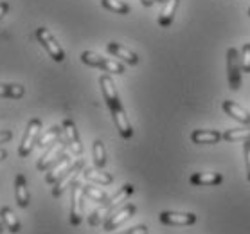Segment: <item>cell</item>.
Returning a JSON list of instances; mask_svg holds the SVG:
<instances>
[{"instance_id": "ba28073f", "label": "cell", "mask_w": 250, "mask_h": 234, "mask_svg": "<svg viewBox=\"0 0 250 234\" xmlns=\"http://www.w3.org/2000/svg\"><path fill=\"white\" fill-rule=\"evenodd\" d=\"M83 170H85V160H81V159L76 160L74 164L70 166V170H68V171L54 184V188H52V196H56L58 198V196H62L63 191H65L67 188H72V184L76 182L78 175H80Z\"/></svg>"}, {"instance_id": "4dcf8cb0", "label": "cell", "mask_w": 250, "mask_h": 234, "mask_svg": "<svg viewBox=\"0 0 250 234\" xmlns=\"http://www.w3.org/2000/svg\"><path fill=\"white\" fill-rule=\"evenodd\" d=\"M13 139V133L9 130H0V144L7 143V141H11Z\"/></svg>"}, {"instance_id": "ac0fdd59", "label": "cell", "mask_w": 250, "mask_h": 234, "mask_svg": "<svg viewBox=\"0 0 250 234\" xmlns=\"http://www.w3.org/2000/svg\"><path fill=\"white\" fill-rule=\"evenodd\" d=\"M15 196H17V202L20 207H25L29 206V200H31V196H29V188H27V180H25V177L23 175H17V178H15Z\"/></svg>"}, {"instance_id": "8d00e7d4", "label": "cell", "mask_w": 250, "mask_h": 234, "mask_svg": "<svg viewBox=\"0 0 250 234\" xmlns=\"http://www.w3.org/2000/svg\"><path fill=\"white\" fill-rule=\"evenodd\" d=\"M249 17H250V7H249Z\"/></svg>"}, {"instance_id": "8fae6325", "label": "cell", "mask_w": 250, "mask_h": 234, "mask_svg": "<svg viewBox=\"0 0 250 234\" xmlns=\"http://www.w3.org/2000/svg\"><path fill=\"white\" fill-rule=\"evenodd\" d=\"M72 164H74V160H72V155L65 153L62 159L58 160L56 164L52 166V168H49V173L45 175V182L47 184H52V186H54V184H56L58 180H60V178H62L63 175L68 171V170H70V166H72Z\"/></svg>"}, {"instance_id": "5bb4252c", "label": "cell", "mask_w": 250, "mask_h": 234, "mask_svg": "<svg viewBox=\"0 0 250 234\" xmlns=\"http://www.w3.org/2000/svg\"><path fill=\"white\" fill-rule=\"evenodd\" d=\"M222 108L225 114L230 115L232 119H236L238 123H241V125H250V114L243 108V106H239L238 103H234V101L227 99V101H223L222 103Z\"/></svg>"}, {"instance_id": "484cf974", "label": "cell", "mask_w": 250, "mask_h": 234, "mask_svg": "<svg viewBox=\"0 0 250 234\" xmlns=\"http://www.w3.org/2000/svg\"><path fill=\"white\" fill-rule=\"evenodd\" d=\"M83 193H85L86 198H90L92 202H99V204H104L108 196L103 189L96 188V186H83Z\"/></svg>"}, {"instance_id": "5b68a950", "label": "cell", "mask_w": 250, "mask_h": 234, "mask_svg": "<svg viewBox=\"0 0 250 234\" xmlns=\"http://www.w3.org/2000/svg\"><path fill=\"white\" fill-rule=\"evenodd\" d=\"M36 38H38V42L43 45V49L49 52V56H51L54 62L62 63L63 60H65V52H63L62 45L58 43V40L52 36V33L49 31V29L38 27L36 29Z\"/></svg>"}, {"instance_id": "4316f807", "label": "cell", "mask_w": 250, "mask_h": 234, "mask_svg": "<svg viewBox=\"0 0 250 234\" xmlns=\"http://www.w3.org/2000/svg\"><path fill=\"white\" fill-rule=\"evenodd\" d=\"M94 162H96V166L99 168V170H103L104 164H106V151H104V144H103V141H99V139L94 143Z\"/></svg>"}, {"instance_id": "d6986e66", "label": "cell", "mask_w": 250, "mask_h": 234, "mask_svg": "<svg viewBox=\"0 0 250 234\" xmlns=\"http://www.w3.org/2000/svg\"><path fill=\"white\" fill-rule=\"evenodd\" d=\"M189 182L193 186H216L223 182V177L220 173H193Z\"/></svg>"}, {"instance_id": "44dd1931", "label": "cell", "mask_w": 250, "mask_h": 234, "mask_svg": "<svg viewBox=\"0 0 250 234\" xmlns=\"http://www.w3.org/2000/svg\"><path fill=\"white\" fill-rule=\"evenodd\" d=\"M62 133H63L62 126H52V128H49V130L43 131V133L40 135V139H38V146H40L42 149L49 148L51 144H54L56 141L62 139Z\"/></svg>"}, {"instance_id": "603a6c76", "label": "cell", "mask_w": 250, "mask_h": 234, "mask_svg": "<svg viewBox=\"0 0 250 234\" xmlns=\"http://www.w3.org/2000/svg\"><path fill=\"white\" fill-rule=\"evenodd\" d=\"M0 218H2V222L6 223L7 229H9L13 234L20 233V229H22L20 227V222H18L17 214H15L9 207H2V209H0Z\"/></svg>"}, {"instance_id": "7c38bea8", "label": "cell", "mask_w": 250, "mask_h": 234, "mask_svg": "<svg viewBox=\"0 0 250 234\" xmlns=\"http://www.w3.org/2000/svg\"><path fill=\"white\" fill-rule=\"evenodd\" d=\"M63 133H65V141L70 146L72 153L74 155H81L83 153V146H81L80 135H78V130H76V125L72 119H63Z\"/></svg>"}, {"instance_id": "e0dca14e", "label": "cell", "mask_w": 250, "mask_h": 234, "mask_svg": "<svg viewBox=\"0 0 250 234\" xmlns=\"http://www.w3.org/2000/svg\"><path fill=\"white\" fill-rule=\"evenodd\" d=\"M223 139V133L218 130H194L191 133V141L194 144H216Z\"/></svg>"}, {"instance_id": "30bf717a", "label": "cell", "mask_w": 250, "mask_h": 234, "mask_svg": "<svg viewBox=\"0 0 250 234\" xmlns=\"http://www.w3.org/2000/svg\"><path fill=\"white\" fill-rule=\"evenodd\" d=\"M135 211H137V207L133 206V204H126L125 207H121L119 211L112 213V214L106 218V222L103 223V227H104V231H114V229L119 227L121 223H125L128 218L133 216Z\"/></svg>"}, {"instance_id": "f546056e", "label": "cell", "mask_w": 250, "mask_h": 234, "mask_svg": "<svg viewBox=\"0 0 250 234\" xmlns=\"http://www.w3.org/2000/svg\"><path fill=\"white\" fill-rule=\"evenodd\" d=\"M148 227L146 225H137V227L130 229V231H125V233H119V234H148Z\"/></svg>"}, {"instance_id": "1f68e13d", "label": "cell", "mask_w": 250, "mask_h": 234, "mask_svg": "<svg viewBox=\"0 0 250 234\" xmlns=\"http://www.w3.org/2000/svg\"><path fill=\"white\" fill-rule=\"evenodd\" d=\"M7 9H9V4H7V2H0V20L4 18V15L7 13Z\"/></svg>"}, {"instance_id": "6da1fadb", "label": "cell", "mask_w": 250, "mask_h": 234, "mask_svg": "<svg viewBox=\"0 0 250 234\" xmlns=\"http://www.w3.org/2000/svg\"><path fill=\"white\" fill-rule=\"evenodd\" d=\"M99 85H101L103 97H104V101H106L110 112H112V117H114V123H115V126H117V130H119L121 137L131 139L133 137V128H131L130 119H128V115H126L125 108H123V105H121L119 94H117L114 80H112L108 74H103L101 78H99Z\"/></svg>"}, {"instance_id": "52a82bcc", "label": "cell", "mask_w": 250, "mask_h": 234, "mask_svg": "<svg viewBox=\"0 0 250 234\" xmlns=\"http://www.w3.org/2000/svg\"><path fill=\"white\" fill-rule=\"evenodd\" d=\"M67 146H68V144H67V141H65V139H60V141H56L54 144H51V146L47 148L45 153L42 155V159L38 160L36 168H38L40 171H45V170L52 168V166L56 164L58 160L65 155V149H67Z\"/></svg>"}, {"instance_id": "d590c367", "label": "cell", "mask_w": 250, "mask_h": 234, "mask_svg": "<svg viewBox=\"0 0 250 234\" xmlns=\"http://www.w3.org/2000/svg\"><path fill=\"white\" fill-rule=\"evenodd\" d=\"M157 2H160V4H164V0H157Z\"/></svg>"}, {"instance_id": "277c9868", "label": "cell", "mask_w": 250, "mask_h": 234, "mask_svg": "<svg viewBox=\"0 0 250 234\" xmlns=\"http://www.w3.org/2000/svg\"><path fill=\"white\" fill-rule=\"evenodd\" d=\"M241 54L236 47H229L227 51V74H229V86L232 90L241 88Z\"/></svg>"}, {"instance_id": "d6a6232c", "label": "cell", "mask_w": 250, "mask_h": 234, "mask_svg": "<svg viewBox=\"0 0 250 234\" xmlns=\"http://www.w3.org/2000/svg\"><path fill=\"white\" fill-rule=\"evenodd\" d=\"M155 2H157V0H141V4L144 7H151L155 4Z\"/></svg>"}, {"instance_id": "3957f363", "label": "cell", "mask_w": 250, "mask_h": 234, "mask_svg": "<svg viewBox=\"0 0 250 234\" xmlns=\"http://www.w3.org/2000/svg\"><path fill=\"white\" fill-rule=\"evenodd\" d=\"M81 62L88 65V67H96L104 72H114V74H125V65L115 60H108V58L99 56L94 51H85L81 54Z\"/></svg>"}, {"instance_id": "9c48e42d", "label": "cell", "mask_w": 250, "mask_h": 234, "mask_svg": "<svg viewBox=\"0 0 250 234\" xmlns=\"http://www.w3.org/2000/svg\"><path fill=\"white\" fill-rule=\"evenodd\" d=\"M83 186L80 182L72 184V194H70V223L78 227L83 222Z\"/></svg>"}, {"instance_id": "e575fe53", "label": "cell", "mask_w": 250, "mask_h": 234, "mask_svg": "<svg viewBox=\"0 0 250 234\" xmlns=\"http://www.w3.org/2000/svg\"><path fill=\"white\" fill-rule=\"evenodd\" d=\"M4 233V225H2V223H0V234Z\"/></svg>"}, {"instance_id": "ffe728a7", "label": "cell", "mask_w": 250, "mask_h": 234, "mask_svg": "<svg viewBox=\"0 0 250 234\" xmlns=\"http://www.w3.org/2000/svg\"><path fill=\"white\" fill-rule=\"evenodd\" d=\"M83 175H85L86 180H90V182L94 184H101V186H110V184L114 182V178H112V175H108V173L101 171L99 168H85L83 170Z\"/></svg>"}, {"instance_id": "9a60e30c", "label": "cell", "mask_w": 250, "mask_h": 234, "mask_svg": "<svg viewBox=\"0 0 250 234\" xmlns=\"http://www.w3.org/2000/svg\"><path fill=\"white\" fill-rule=\"evenodd\" d=\"M110 54H114L115 58H119L123 60L125 63L128 65H137L139 63V56H137L135 52H131L130 49H126L125 45H121V43H115V42H110L108 45H106Z\"/></svg>"}, {"instance_id": "7a4b0ae2", "label": "cell", "mask_w": 250, "mask_h": 234, "mask_svg": "<svg viewBox=\"0 0 250 234\" xmlns=\"http://www.w3.org/2000/svg\"><path fill=\"white\" fill-rule=\"evenodd\" d=\"M133 191H135V188H133L131 184H125V186L115 193V196L108 198L104 204H103L101 209H97V211L92 213L90 216H88V223H90V225H99V223H101L104 218H108L115 207L119 206V204H123V202H125V200L128 198Z\"/></svg>"}, {"instance_id": "2e32d148", "label": "cell", "mask_w": 250, "mask_h": 234, "mask_svg": "<svg viewBox=\"0 0 250 234\" xmlns=\"http://www.w3.org/2000/svg\"><path fill=\"white\" fill-rule=\"evenodd\" d=\"M178 4H180V0H164L162 11H160V15H159L160 27H169L171 23H173V18H175V15H176Z\"/></svg>"}, {"instance_id": "4fadbf2b", "label": "cell", "mask_w": 250, "mask_h": 234, "mask_svg": "<svg viewBox=\"0 0 250 234\" xmlns=\"http://www.w3.org/2000/svg\"><path fill=\"white\" fill-rule=\"evenodd\" d=\"M159 220L166 225H193L196 222V214L193 213H175L164 211L159 214Z\"/></svg>"}, {"instance_id": "83f0119b", "label": "cell", "mask_w": 250, "mask_h": 234, "mask_svg": "<svg viewBox=\"0 0 250 234\" xmlns=\"http://www.w3.org/2000/svg\"><path fill=\"white\" fill-rule=\"evenodd\" d=\"M241 69L243 72L250 74V43H245L241 47Z\"/></svg>"}, {"instance_id": "8992f818", "label": "cell", "mask_w": 250, "mask_h": 234, "mask_svg": "<svg viewBox=\"0 0 250 234\" xmlns=\"http://www.w3.org/2000/svg\"><path fill=\"white\" fill-rule=\"evenodd\" d=\"M40 135H42V121L31 119L27 125V130L23 133L22 144H20V148H18V155H20V157H29V153H31L34 148V144H38Z\"/></svg>"}, {"instance_id": "7402d4cb", "label": "cell", "mask_w": 250, "mask_h": 234, "mask_svg": "<svg viewBox=\"0 0 250 234\" xmlns=\"http://www.w3.org/2000/svg\"><path fill=\"white\" fill-rule=\"evenodd\" d=\"M223 141L229 143H245L250 141V128H230L223 131Z\"/></svg>"}, {"instance_id": "836d02e7", "label": "cell", "mask_w": 250, "mask_h": 234, "mask_svg": "<svg viewBox=\"0 0 250 234\" xmlns=\"http://www.w3.org/2000/svg\"><path fill=\"white\" fill-rule=\"evenodd\" d=\"M6 157H7V151H6V149H2V148H0V160H4V159H6Z\"/></svg>"}, {"instance_id": "f1b7e54d", "label": "cell", "mask_w": 250, "mask_h": 234, "mask_svg": "<svg viewBox=\"0 0 250 234\" xmlns=\"http://www.w3.org/2000/svg\"><path fill=\"white\" fill-rule=\"evenodd\" d=\"M243 151H245V164H247V178L250 182V141L243 143Z\"/></svg>"}, {"instance_id": "cb8c5ba5", "label": "cell", "mask_w": 250, "mask_h": 234, "mask_svg": "<svg viewBox=\"0 0 250 234\" xmlns=\"http://www.w3.org/2000/svg\"><path fill=\"white\" fill-rule=\"evenodd\" d=\"M101 6L112 13H117V15H128L130 13V6L123 0H101Z\"/></svg>"}, {"instance_id": "d4e9b609", "label": "cell", "mask_w": 250, "mask_h": 234, "mask_svg": "<svg viewBox=\"0 0 250 234\" xmlns=\"http://www.w3.org/2000/svg\"><path fill=\"white\" fill-rule=\"evenodd\" d=\"M25 94L22 85H6L0 83V97H11V99H20Z\"/></svg>"}]
</instances>
